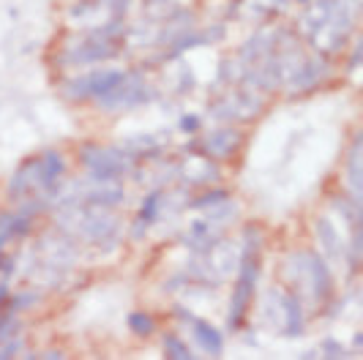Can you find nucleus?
<instances>
[{"label": "nucleus", "mask_w": 363, "mask_h": 360, "mask_svg": "<svg viewBox=\"0 0 363 360\" xmlns=\"http://www.w3.org/2000/svg\"><path fill=\"white\" fill-rule=\"evenodd\" d=\"M3 249H6V246H3V243H0V262H3V257H6V254H3Z\"/></svg>", "instance_id": "obj_38"}, {"label": "nucleus", "mask_w": 363, "mask_h": 360, "mask_svg": "<svg viewBox=\"0 0 363 360\" xmlns=\"http://www.w3.org/2000/svg\"><path fill=\"white\" fill-rule=\"evenodd\" d=\"M128 330H131L134 336H140V339L153 336V333H156V320H153V314H147V311H131V314H128Z\"/></svg>", "instance_id": "obj_27"}, {"label": "nucleus", "mask_w": 363, "mask_h": 360, "mask_svg": "<svg viewBox=\"0 0 363 360\" xmlns=\"http://www.w3.org/2000/svg\"><path fill=\"white\" fill-rule=\"evenodd\" d=\"M221 237H224V230L202 216V218H194V221L189 224V230L183 232L181 243L191 254H205L208 249H213Z\"/></svg>", "instance_id": "obj_13"}, {"label": "nucleus", "mask_w": 363, "mask_h": 360, "mask_svg": "<svg viewBox=\"0 0 363 360\" xmlns=\"http://www.w3.org/2000/svg\"><path fill=\"white\" fill-rule=\"evenodd\" d=\"M243 142H246V134L235 123H227V126H218L202 137L200 153L213 159V162H227V159L240 153Z\"/></svg>", "instance_id": "obj_12"}, {"label": "nucleus", "mask_w": 363, "mask_h": 360, "mask_svg": "<svg viewBox=\"0 0 363 360\" xmlns=\"http://www.w3.org/2000/svg\"><path fill=\"white\" fill-rule=\"evenodd\" d=\"M238 213H240V205H238L235 199L227 197V199H221V202H216V205H211V208H205L202 216L208 218V221H213L221 230H227L230 224L238 221Z\"/></svg>", "instance_id": "obj_22"}, {"label": "nucleus", "mask_w": 363, "mask_h": 360, "mask_svg": "<svg viewBox=\"0 0 363 360\" xmlns=\"http://www.w3.org/2000/svg\"><path fill=\"white\" fill-rule=\"evenodd\" d=\"M52 221L57 232L69 235L77 243H85L96 252H112L123 237V221L112 208L91 205H57L52 208Z\"/></svg>", "instance_id": "obj_2"}, {"label": "nucleus", "mask_w": 363, "mask_h": 360, "mask_svg": "<svg viewBox=\"0 0 363 360\" xmlns=\"http://www.w3.org/2000/svg\"><path fill=\"white\" fill-rule=\"evenodd\" d=\"M257 279H259V257H240L235 287H233V298H230V311H227V327L233 333H240L246 325L249 308L255 303Z\"/></svg>", "instance_id": "obj_9"}, {"label": "nucleus", "mask_w": 363, "mask_h": 360, "mask_svg": "<svg viewBox=\"0 0 363 360\" xmlns=\"http://www.w3.org/2000/svg\"><path fill=\"white\" fill-rule=\"evenodd\" d=\"M17 333H22V322L17 320V314L3 311V314H0V344L9 342V339L17 336Z\"/></svg>", "instance_id": "obj_30"}, {"label": "nucleus", "mask_w": 363, "mask_h": 360, "mask_svg": "<svg viewBox=\"0 0 363 360\" xmlns=\"http://www.w3.org/2000/svg\"><path fill=\"white\" fill-rule=\"evenodd\" d=\"M361 50H363L361 38H355V44H352V55H350V63H347V69H350V72H355V69L361 66Z\"/></svg>", "instance_id": "obj_35"}, {"label": "nucleus", "mask_w": 363, "mask_h": 360, "mask_svg": "<svg viewBox=\"0 0 363 360\" xmlns=\"http://www.w3.org/2000/svg\"><path fill=\"white\" fill-rule=\"evenodd\" d=\"M347 194L355 199H361L363 191V134L355 131L352 145H350V153H347Z\"/></svg>", "instance_id": "obj_17"}, {"label": "nucleus", "mask_w": 363, "mask_h": 360, "mask_svg": "<svg viewBox=\"0 0 363 360\" xmlns=\"http://www.w3.org/2000/svg\"><path fill=\"white\" fill-rule=\"evenodd\" d=\"M38 298H41L38 289H19V292H11V295H9V303H6V311H11V314L30 311V308L38 303Z\"/></svg>", "instance_id": "obj_25"}, {"label": "nucleus", "mask_w": 363, "mask_h": 360, "mask_svg": "<svg viewBox=\"0 0 363 360\" xmlns=\"http://www.w3.org/2000/svg\"><path fill=\"white\" fill-rule=\"evenodd\" d=\"M191 327V336H194V344L200 347L205 355H211V358H218L221 352H224V339H221V333H218L216 327L211 322H205V320H191L189 322Z\"/></svg>", "instance_id": "obj_21"}, {"label": "nucleus", "mask_w": 363, "mask_h": 360, "mask_svg": "<svg viewBox=\"0 0 363 360\" xmlns=\"http://www.w3.org/2000/svg\"><path fill=\"white\" fill-rule=\"evenodd\" d=\"M314 237H317V246H320V254L325 257V262H336V265L345 262V240L328 216H320L314 221Z\"/></svg>", "instance_id": "obj_14"}, {"label": "nucleus", "mask_w": 363, "mask_h": 360, "mask_svg": "<svg viewBox=\"0 0 363 360\" xmlns=\"http://www.w3.org/2000/svg\"><path fill=\"white\" fill-rule=\"evenodd\" d=\"M295 3H301V6H303V9H306V6H309L311 0H295Z\"/></svg>", "instance_id": "obj_37"}, {"label": "nucleus", "mask_w": 363, "mask_h": 360, "mask_svg": "<svg viewBox=\"0 0 363 360\" xmlns=\"http://www.w3.org/2000/svg\"><path fill=\"white\" fill-rule=\"evenodd\" d=\"M284 276L292 284V292L311 306H325L333 298V273L325 257L317 252H295L284 262Z\"/></svg>", "instance_id": "obj_4"}, {"label": "nucleus", "mask_w": 363, "mask_h": 360, "mask_svg": "<svg viewBox=\"0 0 363 360\" xmlns=\"http://www.w3.org/2000/svg\"><path fill=\"white\" fill-rule=\"evenodd\" d=\"M259 320L268 330L281 333L284 327V289L281 287H271L265 292L262 306H259Z\"/></svg>", "instance_id": "obj_19"}, {"label": "nucleus", "mask_w": 363, "mask_h": 360, "mask_svg": "<svg viewBox=\"0 0 363 360\" xmlns=\"http://www.w3.org/2000/svg\"><path fill=\"white\" fill-rule=\"evenodd\" d=\"M164 213V189H150L143 199V205H140V213L137 218H143L147 224H153V221H159V216Z\"/></svg>", "instance_id": "obj_24"}, {"label": "nucleus", "mask_w": 363, "mask_h": 360, "mask_svg": "<svg viewBox=\"0 0 363 360\" xmlns=\"http://www.w3.org/2000/svg\"><path fill=\"white\" fill-rule=\"evenodd\" d=\"M77 257L79 249L74 237L63 232H47L36 240L25 276L44 287H57L66 279V273L77 265Z\"/></svg>", "instance_id": "obj_3"}, {"label": "nucleus", "mask_w": 363, "mask_h": 360, "mask_svg": "<svg viewBox=\"0 0 363 360\" xmlns=\"http://www.w3.org/2000/svg\"><path fill=\"white\" fill-rule=\"evenodd\" d=\"M162 349L167 358L172 360H191L194 358V352H191V347L183 342L181 336H175V333H167L162 339Z\"/></svg>", "instance_id": "obj_26"}, {"label": "nucleus", "mask_w": 363, "mask_h": 360, "mask_svg": "<svg viewBox=\"0 0 363 360\" xmlns=\"http://www.w3.org/2000/svg\"><path fill=\"white\" fill-rule=\"evenodd\" d=\"M159 93L147 82L143 69H126L123 79L115 88L104 93L101 99H96V109L107 112V115H121V112H131L137 107H145L156 99Z\"/></svg>", "instance_id": "obj_6"}, {"label": "nucleus", "mask_w": 363, "mask_h": 360, "mask_svg": "<svg viewBox=\"0 0 363 360\" xmlns=\"http://www.w3.org/2000/svg\"><path fill=\"white\" fill-rule=\"evenodd\" d=\"M189 30H194V11L189 9H178L169 19H164L156 30V47H169L172 41H178L181 36H186Z\"/></svg>", "instance_id": "obj_16"}, {"label": "nucleus", "mask_w": 363, "mask_h": 360, "mask_svg": "<svg viewBox=\"0 0 363 360\" xmlns=\"http://www.w3.org/2000/svg\"><path fill=\"white\" fill-rule=\"evenodd\" d=\"M22 349H25V339H22V333H17V336H11L9 342L0 344V360L17 358V355H22Z\"/></svg>", "instance_id": "obj_31"}, {"label": "nucleus", "mask_w": 363, "mask_h": 360, "mask_svg": "<svg viewBox=\"0 0 363 360\" xmlns=\"http://www.w3.org/2000/svg\"><path fill=\"white\" fill-rule=\"evenodd\" d=\"M126 44V28L123 19H107V25L91 30L88 36H79L72 41L63 52L57 55V66H93L109 57H118Z\"/></svg>", "instance_id": "obj_5"}, {"label": "nucleus", "mask_w": 363, "mask_h": 360, "mask_svg": "<svg viewBox=\"0 0 363 360\" xmlns=\"http://www.w3.org/2000/svg\"><path fill=\"white\" fill-rule=\"evenodd\" d=\"M227 197H230V191L216 186V189H208V191L200 194L197 199H189L186 208H189V210H205V208H211V205H216V202H221V199H227Z\"/></svg>", "instance_id": "obj_29"}, {"label": "nucleus", "mask_w": 363, "mask_h": 360, "mask_svg": "<svg viewBox=\"0 0 363 360\" xmlns=\"http://www.w3.org/2000/svg\"><path fill=\"white\" fill-rule=\"evenodd\" d=\"M273 44H276V28H259L238 50V63L243 69L246 66H255V63H259L262 57H268L273 52Z\"/></svg>", "instance_id": "obj_15"}, {"label": "nucleus", "mask_w": 363, "mask_h": 360, "mask_svg": "<svg viewBox=\"0 0 363 360\" xmlns=\"http://www.w3.org/2000/svg\"><path fill=\"white\" fill-rule=\"evenodd\" d=\"M320 352H323L325 358H347L345 344H339L336 339H325V342L320 344Z\"/></svg>", "instance_id": "obj_32"}, {"label": "nucleus", "mask_w": 363, "mask_h": 360, "mask_svg": "<svg viewBox=\"0 0 363 360\" xmlns=\"http://www.w3.org/2000/svg\"><path fill=\"white\" fill-rule=\"evenodd\" d=\"M330 74H333V66H330V60H328L325 55H306L303 60H301V66L292 72V77L287 79V85H284V93L295 99V96H306L311 90H317L323 82L330 79Z\"/></svg>", "instance_id": "obj_11"}, {"label": "nucleus", "mask_w": 363, "mask_h": 360, "mask_svg": "<svg viewBox=\"0 0 363 360\" xmlns=\"http://www.w3.org/2000/svg\"><path fill=\"white\" fill-rule=\"evenodd\" d=\"M240 77H243V66L238 63V57H224L218 63V85H224V88L240 85Z\"/></svg>", "instance_id": "obj_28"}, {"label": "nucleus", "mask_w": 363, "mask_h": 360, "mask_svg": "<svg viewBox=\"0 0 363 360\" xmlns=\"http://www.w3.org/2000/svg\"><path fill=\"white\" fill-rule=\"evenodd\" d=\"M126 69H96L91 74H79L74 79H66L60 85V96L72 104H82V101H96L104 93L115 88L123 79Z\"/></svg>", "instance_id": "obj_10"}, {"label": "nucleus", "mask_w": 363, "mask_h": 360, "mask_svg": "<svg viewBox=\"0 0 363 360\" xmlns=\"http://www.w3.org/2000/svg\"><path fill=\"white\" fill-rule=\"evenodd\" d=\"M330 205L339 210V216L345 218L347 224H350V230H358L361 227V199L350 197L347 191H342V194H333V199H330Z\"/></svg>", "instance_id": "obj_23"}, {"label": "nucleus", "mask_w": 363, "mask_h": 360, "mask_svg": "<svg viewBox=\"0 0 363 360\" xmlns=\"http://www.w3.org/2000/svg\"><path fill=\"white\" fill-rule=\"evenodd\" d=\"M303 333H306V308H303V300L292 289H284V327H281V336L298 339Z\"/></svg>", "instance_id": "obj_18"}, {"label": "nucleus", "mask_w": 363, "mask_h": 360, "mask_svg": "<svg viewBox=\"0 0 363 360\" xmlns=\"http://www.w3.org/2000/svg\"><path fill=\"white\" fill-rule=\"evenodd\" d=\"M147 230H150V224H147V221H143V218H134V224H131L128 235H131V240H143V237L147 235Z\"/></svg>", "instance_id": "obj_34"}, {"label": "nucleus", "mask_w": 363, "mask_h": 360, "mask_svg": "<svg viewBox=\"0 0 363 360\" xmlns=\"http://www.w3.org/2000/svg\"><path fill=\"white\" fill-rule=\"evenodd\" d=\"M200 126H202L200 115H183L181 120H178V128H181L183 134H197Z\"/></svg>", "instance_id": "obj_33"}, {"label": "nucleus", "mask_w": 363, "mask_h": 360, "mask_svg": "<svg viewBox=\"0 0 363 360\" xmlns=\"http://www.w3.org/2000/svg\"><path fill=\"white\" fill-rule=\"evenodd\" d=\"M361 11V0H311L298 17V28L314 52L333 57L347 50L358 30Z\"/></svg>", "instance_id": "obj_1"}, {"label": "nucleus", "mask_w": 363, "mask_h": 360, "mask_svg": "<svg viewBox=\"0 0 363 360\" xmlns=\"http://www.w3.org/2000/svg\"><path fill=\"white\" fill-rule=\"evenodd\" d=\"M79 164H82L85 175L101 180H123L126 175H134V169H137V159H131L121 145H82Z\"/></svg>", "instance_id": "obj_7"}, {"label": "nucleus", "mask_w": 363, "mask_h": 360, "mask_svg": "<svg viewBox=\"0 0 363 360\" xmlns=\"http://www.w3.org/2000/svg\"><path fill=\"white\" fill-rule=\"evenodd\" d=\"M123 150H126L131 159H159L164 153V137H156V134H134V137H126L123 142H118Z\"/></svg>", "instance_id": "obj_20"}, {"label": "nucleus", "mask_w": 363, "mask_h": 360, "mask_svg": "<svg viewBox=\"0 0 363 360\" xmlns=\"http://www.w3.org/2000/svg\"><path fill=\"white\" fill-rule=\"evenodd\" d=\"M36 358H47V360H63L69 358L63 349H47V352H36Z\"/></svg>", "instance_id": "obj_36"}, {"label": "nucleus", "mask_w": 363, "mask_h": 360, "mask_svg": "<svg viewBox=\"0 0 363 360\" xmlns=\"http://www.w3.org/2000/svg\"><path fill=\"white\" fill-rule=\"evenodd\" d=\"M265 96L243 85H233L208 104V115L218 123H249L262 115Z\"/></svg>", "instance_id": "obj_8"}]
</instances>
